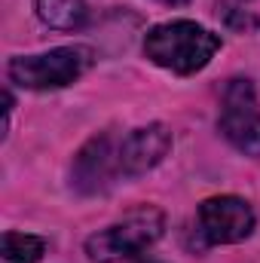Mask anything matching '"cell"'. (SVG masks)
Masks as SVG:
<instances>
[{"label": "cell", "instance_id": "obj_2", "mask_svg": "<svg viewBox=\"0 0 260 263\" xmlns=\"http://www.w3.org/2000/svg\"><path fill=\"white\" fill-rule=\"evenodd\" d=\"M165 233V214L156 205H138L117 223L86 239V254L95 263H120L144 254Z\"/></svg>", "mask_w": 260, "mask_h": 263}, {"label": "cell", "instance_id": "obj_10", "mask_svg": "<svg viewBox=\"0 0 260 263\" xmlns=\"http://www.w3.org/2000/svg\"><path fill=\"white\" fill-rule=\"evenodd\" d=\"M159 3H165V6H184V3H190V0H159Z\"/></svg>", "mask_w": 260, "mask_h": 263}, {"label": "cell", "instance_id": "obj_7", "mask_svg": "<svg viewBox=\"0 0 260 263\" xmlns=\"http://www.w3.org/2000/svg\"><path fill=\"white\" fill-rule=\"evenodd\" d=\"M172 150V129L165 123H150L132 129L120 141V168L123 178H141L153 172Z\"/></svg>", "mask_w": 260, "mask_h": 263}, {"label": "cell", "instance_id": "obj_1", "mask_svg": "<svg viewBox=\"0 0 260 263\" xmlns=\"http://www.w3.org/2000/svg\"><path fill=\"white\" fill-rule=\"evenodd\" d=\"M220 46H224L220 34L196 25L190 18L153 25L144 37V55L156 67H165L178 77H190L208 67Z\"/></svg>", "mask_w": 260, "mask_h": 263}, {"label": "cell", "instance_id": "obj_4", "mask_svg": "<svg viewBox=\"0 0 260 263\" xmlns=\"http://www.w3.org/2000/svg\"><path fill=\"white\" fill-rule=\"evenodd\" d=\"M217 129L239 153L260 159V104L251 80L236 77L227 83Z\"/></svg>", "mask_w": 260, "mask_h": 263}, {"label": "cell", "instance_id": "obj_3", "mask_svg": "<svg viewBox=\"0 0 260 263\" xmlns=\"http://www.w3.org/2000/svg\"><path fill=\"white\" fill-rule=\"evenodd\" d=\"M95 62V52L89 46H55L40 55H15L6 65L9 83L31 89V92H49V89H65L77 83Z\"/></svg>", "mask_w": 260, "mask_h": 263}, {"label": "cell", "instance_id": "obj_5", "mask_svg": "<svg viewBox=\"0 0 260 263\" xmlns=\"http://www.w3.org/2000/svg\"><path fill=\"white\" fill-rule=\"evenodd\" d=\"M123 178L120 141L107 132L89 138L70 162V187L80 196H101Z\"/></svg>", "mask_w": 260, "mask_h": 263}, {"label": "cell", "instance_id": "obj_8", "mask_svg": "<svg viewBox=\"0 0 260 263\" xmlns=\"http://www.w3.org/2000/svg\"><path fill=\"white\" fill-rule=\"evenodd\" d=\"M37 15L52 31H80L89 22L86 0H34Z\"/></svg>", "mask_w": 260, "mask_h": 263}, {"label": "cell", "instance_id": "obj_9", "mask_svg": "<svg viewBox=\"0 0 260 263\" xmlns=\"http://www.w3.org/2000/svg\"><path fill=\"white\" fill-rule=\"evenodd\" d=\"M43 251H46V239L6 230L0 245V263H40Z\"/></svg>", "mask_w": 260, "mask_h": 263}, {"label": "cell", "instance_id": "obj_6", "mask_svg": "<svg viewBox=\"0 0 260 263\" xmlns=\"http://www.w3.org/2000/svg\"><path fill=\"white\" fill-rule=\"evenodd\" d=\"M254 208L242 196H211L199 205V233L208 245H236L254 233Z\"/></svg>", "mask_w": 260, "mask_h": 263}]
</instances>
